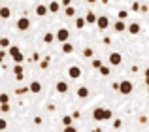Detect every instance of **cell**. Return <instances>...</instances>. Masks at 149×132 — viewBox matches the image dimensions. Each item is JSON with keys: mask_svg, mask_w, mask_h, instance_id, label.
Here are the masks:
<instances>
[{"mask_svg": "<svg viewBox=\"0 0 149 132\" xmlns=\"http://www.w3.org/2000/svg\"><path fill=\"white\" fill-rule=\"evenodd\" d=\"M64 132H77V129H76V126H66V129H64Z\"/></svg>", "mask_w": 149, "mask_h": 132, "instance_id": "cell-36", "label": "cell"}, {"mask_svg": "<svg viewBox=\"0 0 149 132\" xmlns=\"http://www.w3.org/2000/svg\"><path fill=\"white\" fill-rule=\"evenodd\" d=\"M10 15H11V10L8 6H2V8H0V19H10Z\"/></svg>", "mask_w": 149, "mask_h": 132, "instance_id": "cell-16", "label": "cell"}, {"mask_svg": "<svg viewBox=\"0 0 149 132\" xmlns=\"http://www.w3.org/2000/svg\"><path fill=\"white\" fill-rule=\"evenodd\" d=\"M13 74H15V77H17V76H23V66L21 64H15L13 66Z\"/></svg>", "mask_w": 149, "mask_h": 132, "instance_id": "cell-26", "label": "cell"}, {"mask_svg": "<svg viewBox=\"0 0 149 132\" xmlns=\"http://www.w3.org/2000/svg\"><path fill=\"white\" fill-rule=\"evenodd\" d=\"M83 57L85 59H93V57H95V49L93 47H85L83 49Z\"/></svg>", "mask_w": 149, "mask_h": 132, "instance_id": "cell-18", "label": "cell"}, {"mask_svg": "<svg viewBox=\"0 0 149 132\" xmlns=\"http://www.w3.org/2000/svg\"><path fill=\"white\" fill-rule=\"evenodd\" d=\"M89 92H91V91H89V87H87V85H81V87H77L76 94H77V98H81V100H83V98H89Z\"/></svg>", "mask_w": 149, "mask_h": 132, "instance_id": "cell-8", "label": "cell"}, {"mask_svg": "<svg viewBox=\"0 0 149 132\" xmlns=\"http://www.w3.org/2000/svg\"><path fill=\"white\" fill-rule=\"evenodd\" d=\"M68 77H72V79H79V77H81V68L77 64L68 66Z\"/></svg>", "mask_w": 149, "mask_h": 132, "instance_id": "cell-6", "label": "cell"}, {"mask_svg": "<svg viewBox=\"0 0 149 132\" xmlns=\"http://www.w3.org/2000/svg\"><path fill=\"white\" fill-rule=\"evenodd\" d=\"M98 72H100V76H106V77L109 76V68H108V66H104V64H102V68L98 70Z\"/></svg>", "mask_w": 149, "mask_h": 132, "instance_id": "cell-29", "label": "cell"}, {"mask_svg": "<svg viewBox=\"0 0 149 132\" xmlns=\"http://www.w3.org/2000/svg\"><path fill=\"white\" fill-rule=\"evenodd\" d=\"M34 11H36V15H38V17H45V15L49 13V11H47V6H45V4H36Z\"/></svg>", "mask_w": 149, "mask_h": 132, "instance_id": "cell-10", "label": "cell"}, {"mask_svg": "<svg viewBox=\"0 0 149 132\" xmlns=\"http://www.w3.org/2000/svg\"><path fill=\"white\" fill-rule=\"evenodd\" d=\"M96 26L104 32V30L109 26V17H108V15H100V17H96Z\"/></svg>", "mask_w": 149, "mask_h": 132, "instance_id": "cell-5", "label": "cell"}, {"mask_svg": "<svg viewBox=\"0 0 149 132\" xmlns=\"http://www.w3.org/2000/svg\"><path fill=\"white\" fill-rule=\"evenodd\" d=\"M62 53H66V55H70V53H74V45L70 44V42H66V44H62Z\"/></svg>", "mask_w": 149, "mask_h": 132, "instance_id": "cell-17", "label": "cell"}, {"mask_svg": "<svg viewBox=\"0 0 149 132\" xmlns=\"http://www.w3.org/2000/svg\"><path fill=\"white\" fill-rule=\"evenodd\" d=\"M55 40L61 42V44H66V42L70 40V30L68 28H58L57 32H55Z\"/></svg>", "mask_w": 149, "mask_h": 132, "instance_id": "cell-2", "label": "cell"}, {"mask_svg": "<svg viewBox=\"0 0 149 132\" xmlns=\"http://www.w3.org/2000/svg\"><path fill=\"white\" fill-rule=\"evenodd\" d=\"M29 28H30V19L26 17V15L19 17V19H17V30H21V32H26Z\"/></svg>", "mask_w": 149, "mask_h": 132, "instance_id": "cell-3", "label": "cell"}, {"mask_svg": "<svg viewBox=\"0 0 149 132\" xmlns=\"http://www.w3.org/2000/svg\"><path fill=\"white\" fill-rule=\"evenodd\" d=\"M2 104H10V94H8V92H2V94H0V106H2Z\"/></svg>", "mask_w": 149, "mask_h": 132, "instance_id": "cell-25", "label": "cell"}, {"mask_svg": "<svg viewBox=\"0 0 149 132\" xmlns=\"http://www.w3.org/2000/svg\"><path fill=\"white\" fill-rule=\"evenodd\" d=\"M93 66H95L96 70H100L102 68V60L100 59H93Z\"/></svg>", "mask_w": 149, "mask_h": 132, "instance_id": "cell-31", "label": "cell"}, {"mask_svg": "<svg viewBox=\"0 0 149 132\" xmlns=\"http://www.w3.org/2000/svg\"><path fill=\"white\" fill-rule=\"evenodd\" d=\"M0 111H2V113H10L11 106H10V104H2V106H0Z\"/></svg>", "mask_w": 149, "mask_h": 132, "instance_id": "cell-28", "label": "cell"}, {"mask_svg": "<svg viewBox=\"0 0 149 132\" xmlns=\"http://www.w3.org/2000/svg\"><path fill=\"white\" fill-rule=\"evenodd\" d=\"M127 17H128V11L127 10H119V11H117V21H125Z\"/></svg>", "mask_w": 149, "mask_h": 132, "instance_id": "cell-21", "label": "cell"}, {"mask_svg": "<svg viewBox=\"0 0 149 132\" xmlns=\"http://www.w3.org/2000/svg\"><path fill=\"white\" fill-rule=\"evenodd\" d=\"M143 79H149V66L146 68V72H143Z\"/></svg>", "mask_w": 149, "mask_h": 132, "instance_id": "cell-38", "label": "cell"}, {"mask_svg": "<svg viewBox=\"0 0 149 132\" xmlns=\"http://www.w3.org/2000/svg\"><path fill=\"white\" fill-rule=\"evenodd\" d=\"M13 60H15V63H17V64H19V63H23V55H17V57H15Z\"/></svg>", "mask_w": 149, "mask_h": 132, "instance_id": "cell-37", "label": "cell"}, {"mask_svg": "<svg viewBox=\"0 0 149 132\" xmlns=\"http://www.w3.org/2000/svg\"><path fill=\"white\" fill-rule=\"evenodd\" d=\"M53 40H55V34L53 32H45L44 34V44H53Z\"/></svg>", "mask_w": 149, "mask_h": 132, "instance_id": "cell-20", "label": "cell"}, {"mask_svg": "<svg viewBox=\"0 0 149 132\" xmlns=\"http://www.w3.org/2000/svg\"><path fill=\"white\" fill-rule=\"evenodd\" d=\"M108 63L111 64V66H121V63H123V55L117 53V51H111V53H109V57H108Z\"/></svg>", "mask_w": 149, "mask_h": 132, "instance_id": "cell-4", "label": "cell"}, {"mask_svg": "<svg viewBox=\"0 0 149 132\" xmlns=\"http://www.w3.org/2000/svg\"><path fill=\"white\" fill-rule=\"evenodd\" d=\"M0 8H2V4H0Z\"/></svg>", "mask_w": 149, "mask_h": 132, "instance_id": "cell-41", "label": "cell"}, {"mask_svg": "<svg viewBox=\"0 0 149 132\" xmlns=\"http://www.w3.org/2000/svg\"><path fill=\"white\" fill-rule=\"evenodd\" d=\"M127 30H128L130 34H134V36H136V34H140V30H142V26H140V23L132 21L130 25H127Z\"/></svg>", "mask_w": 149, "mask_h": 132, "instance_id": "cell-11", "label": "cell"}, {"mask_svg": "<svg viewBox=\"0 0 149 132\" xmlns=\"http://www.w3.org/2000/svg\"><path fill=\"white\" fill-rule=\"evenodd\" d=\"M47 66H49V59H44V60H42V63H40V68H47Z\"/></svg>", "mask_w": 149, "mask_h": 132, "instance_id": "cell-35", "label": "cell"}, {"mask_svg": "<svg viewBox=\"0 0 149 132\" xmlns=\"http://www.w3.org/2000/svg\"><path fill=\"white\" fill-rule=\"evenodd\" d=\"M85 25H87V23H85V17H76V28H83Z\"/></svg>", "mask_w": 149, "mask_h": 132, "instance_id": "cell-24", "label": "cell"}, {"mask_svg": "<svg viewBox=\"0 0 149 132\" xmlns=\"http://www.w3.org/2000/svg\"><path fill=\"white\" fill-rule=\"evenodd\" d=\"M72 123H74L72 115H64V117H62V125H64V129H66V126H72Z\"/></svg>", "mask_w": 149, "mask_h": 132, "instance_id": "cell-19", "label": "cell"}, {"mask_svg": "<svg viewBox=\"0 0 149 132\" xmlns=\"http://www.w3.org/2000/svg\"><path fill=\"white\" fill-rule=\"evenodd\" d=\"M117 91H119L123 96H127V94H130V92L134 91V83H132L130 79H123V81H119V89H117Z\"/></svg>", "mask_w": 149, "mask_h": 132, "instance_id": "cell-1", "label": "cell"}, {"mask_svg": "<svg viewBox=\"0 0 149 132\" xmlns=\"http://www.w3.org/2000/svg\"><path fill=\"white\" fill-rule=\"evenodd\" d=\"M113 30H115V32H125V30H127L125 21H115L113 23Z\"/></svg>", "mask_w": 149, "mask_h": 132, "instance_id": "cell-14", "label": "cell"}, {"mask_svg": "<svg viewBox=\"0 0 149 132\" xmlns=\"http://www.w3.org/2000/svg\"><path fill=\"white\" fill-rule=\"evenodd\" d=\"M85 23H89V25L96 23V13L95 11H87V13H85Z\"/></svg>", "mask_w": 149, "mask_h": 132, "instance_id": "cell-15", "label": "cell"}, {"mask_svg": "<svg viewBox=\"0 0 149 132\" xmlns=\"http://www.w3.org/2000/svg\"><path fill=\"white\" fill-rule=\"evenodd\" d=\"M0 47H10V40L8 38H0Z\"/></svg>", "mask_w": 149, "mask_h": 132, "instance_id": "cell-30", "label": "cell"}, {"mask_svg": "<svg viewBox=\"0 0 149 132\" xmlns=\"http://www.w3.org/2000/svg\"><path fill=\"white\" fill-rule=\"evenodd\" d=\"M8 129V121L4 117H0V130H6Z\"/></svg>", "mask_w": 149, "mask_h": 132, "instance_id": "cell-32", "label": "cell"}, {"mask_svg": "<svg viewBox=\"0 0 149 132\" xmlns=\"http://www.w3.org/2000/svg\"><path fill=\"white\" fill-rule=\"evenodd\" d=\"M121 126H123V121H121V119H115V121H113V129H121Z\"/></svg>", "mask_w": 149, "mask_h": 132, "instance_id": "cell-33", "label": "cell"}, {"mask_svg": "<svg viewBox=\"0 0 149 132\" xmlns=\"http://www.w3.org/2000/svg\"><path fill=\"white\" fill-rule=\"evenodd\" d=\"M47 11L49 13H58V11H61V4L58 2H49L47 4Z\"/></svg>", "mask_w": 149, "mask_h": 132, "instance_id": "cell-13", "label": "cell"}, {"mask_svg": "<svg viewBox=\"0 0 149 132\" xmlns=\"http://www.w3.org/2000/svg\"><path fill=\"white\" fill-rule=\"evenodd\" d=\"M15 92H17V94H25V92H29V87H19Z\"/></svg>", "mask_w": 149, "mask_h": 132, "instance_id": "cell-34", "label": "cell"}, {"mask_svg": "<svg viewBox=\"0 0 149 132\" xmlns=\"http://www.w3.org/2000/svg\"><path fill=\"white\" fill-rule=\"evenodd\" d=\"M93 119H95L96 123L104 121V108H102V106H96L95 110H93Z\"/></svg>", "mask_w": 149, "mask_h": 132, "instance_id": "cell-7", "label": "cell"}, {"mask_svg": "<svg viewBox=\"0 0 149 132\" xmlns=\"http://www.w3.org/2000/svg\"><path fill=\"white\" fill-rule=\"evenodd\" d=\"M113 117V113H111V110H108V108H104V121H109V119Z\"/></svg>", "mask_w": 149, "mask_h": 132, "instance_id": "cell-27", "label": "cell"}, {"mask_svg": "<svg viewBox=\"0 0 149 132\" xmlns=\"http://www.w3.org/2000/svg\"><path fill=\"white\" fill-rule=\"evenodd\" d=\"M147 94H149V87H147Z\"/></svg>", "mask_w": 149, "mask_h": 132, "instance_id": "cell-40", "label": "cell"}, {"mask_svg": "<svg viewBox=\"0 0 149 132\" xmlns=\"http://www.w3.org/2000/svg\"><path fill=\"white\" fill-rule=\"evenodd\" d=\"M4 57H6V53H4V51H0V64H2V60H4Z\"/></svg>", "mask_w": 149, "mask_h": 132, "instance_id": "cell-39", "label": "cell"}, {"mask_svg": "<svg viewBox=\"0 0 149 132\" xmlns=\"http://www.w3.org/2000/svg\"><path fill=\"white\" fill-rule=\"evenodd\" d=\"M29 92H42V83L40 81H30V85H29Z\"/></svg>", "mask_w": 149, "mask_h": 132, "instance_id": "cell-12", "label": "cell"}, {"mask_svg": "<svg viewBox=\"0 0 149 132\" xmlns=\"http://www.w3.org/2000/svg\"><path fill=\"white\" fill-rule=\"evenodd\" d=\"M10 55L13 57V59H15L17 55H21V51H19V47H17V45H10Z\"/></svg>", "mask_w": 149, "mask_h": 132, "instance_id": "cell-23", "label": "cell"}, {"mask_svg": "<svg viewBox=\"0 0 149 132\" xmlns=\"http://www.w3.org/2000/svg\"><path fill=\"white\" fill-rule=\"evenodd\" d=\"M64 13H66V17H74V15H76V8H74V6L64 8Z\"/></svg>", "mask_w": 149, "mask_h": 132, "instance_id": "cell-22", "label": "cell"}, {"mask_svg": "<svg viewBox=\"0 0 149 132\" xmlns=\"http://www.w3.org/2000/svg\"><path fill=\"white\" fill-rule=\"evenodd\" d=\"M55 91H57L58 94H66V92H68V83H66V81H57Z\"/></svg>", "mask_w": 149, "mask_h": 132, "instance_id": "cell-9", "label": "cell"}]
</instances>
